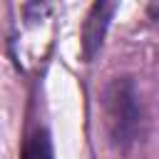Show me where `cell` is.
<instances>
[{
	"label": "cell",
	"instance_id": "obj_1",
	"mask_svg": "<svg viewBox=\"0 0 159 159\" xmlns=\"http://www.w3.org/2000/svg\"><path fill=\"white\" fill-rule=\"evenodd\" d=\"M104 122L117 149L127 152L142 134V102L134 77H117L104 92Z\"/></svg>",
	"mask_w": 159,
	"mask_h": 159
},
{
	"label": "cell",
	"instance_id": "obj_2",
	"mask_svg": "<svg viewBox=\"0 0 159 159\" xmlns=\"http://www.w3.org/2000/svg\"><path fill=\"white\" fill-rule=\"evenodd\" d=\"M114 12H117V2H109V0H99L89 7L84 25H82V55L87 62H92L97 57Z\"/></svg>",
	"mask_w": 159,
	"mask_h": 159
},
{
	"label": "cell",
	"instance_id": "obj_3",
	"mask_svg": "<svg viewBox=\"0 0 159 159\" xmlns=\"http://www.w3.org/2000/svg\"><path fill=\"white\" fill-rule=\"evenodd\" d=\"M20 159H55L50 132H47V129H35V132L25 139L22 152H20Z\"/></svg>",
	"mask_w": 159,
	"mask_h": 159
}]
</instances>
